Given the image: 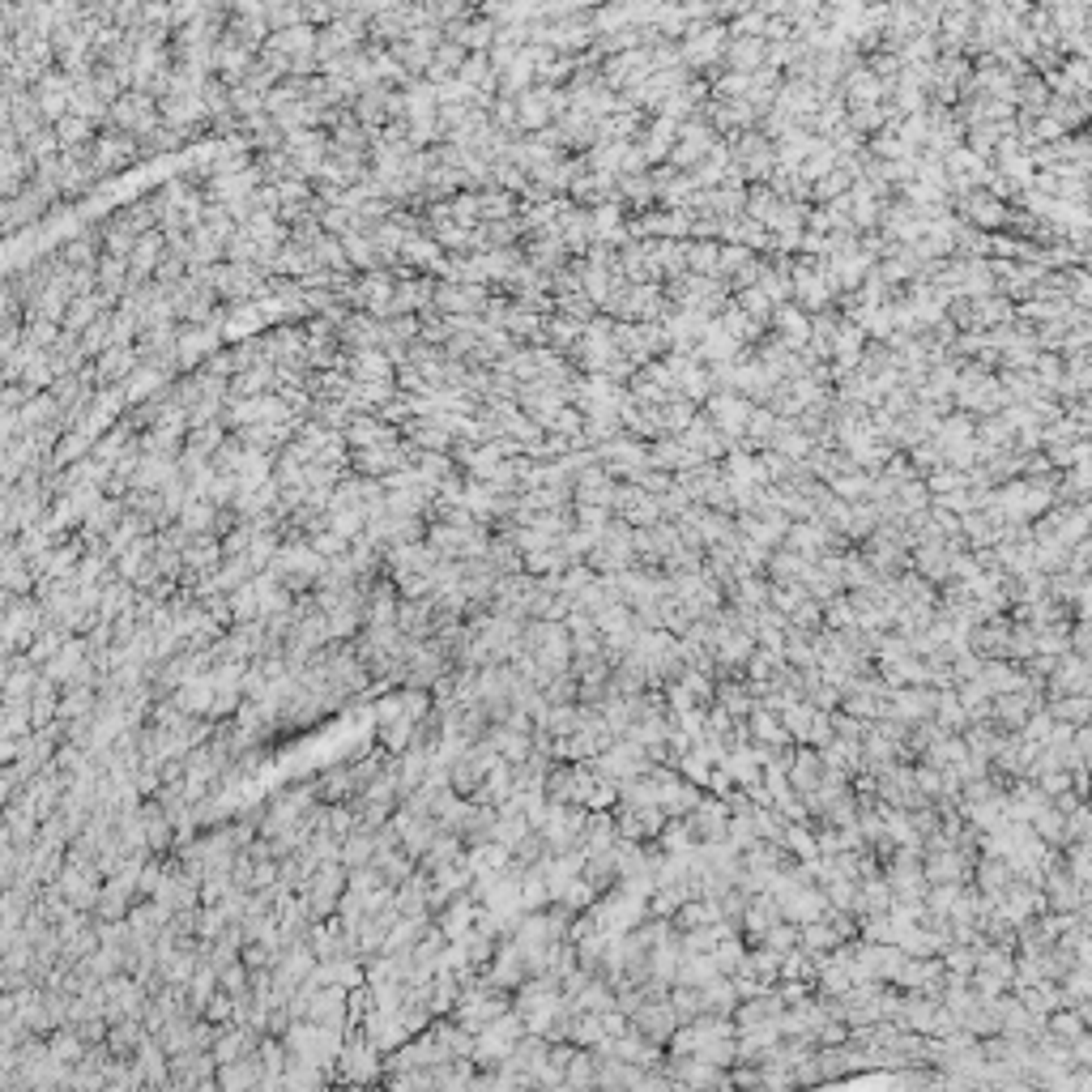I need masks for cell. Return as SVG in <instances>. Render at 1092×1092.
Returning a JSON list of instances; mask_svg holds the SVG:
<instances>
[{
  "instance_id": "obj_2",
  "label": "cell",
  "mask_w": 1092,
  "mask_h": 1092,
  "mask_svg": "<svg viewBox=\"0 0 1092 1092\" xmlns=\"http://www.w3.org/2000/svg\"><path fill=\"white\" fill-rule=\"evenodd\" d=\"M132 363H136V351H128V346H107V355L99 359V380H120Z\"/></svg>"
},
{
  "instance_id": "obj_7",
  "label": "cell",
  "mask_w": 1092,
  "mask_h": 1092,
  "mask_svg": "<svg viewBox=\"0 0 1092 1092\" xmlns=\"http://www.w3.org/2000/svg\"><path fill=\"white\" fill-rule=\"evenodd\" d=\"M82 132H86V120H82V115L60 120V142H64V146H78V142H82Z\"/></svg>"
},
{
  "instance_id": "obj_8",
  "label": "cell",
  "mask_w": 1092,
  "mask_h": 1092,
  "mask_svg": "<svg viewBox=\"0 0 1092 1092\" xmlns=\"http://www.w3.org/2000/svg\"><path fill=\"white\" fill-rule=\"evenodd\" d=\"M90 256H94V248H90V244H73V252H68V260H73V265H86Z\"/></svg>"
},
{
  "instance_id": "obj_1",
  "label": "cell",
  "mask_w": 1092,
  "mask_h": 1092,
  "mask_svg": "<svg viewBox=\"0 0 1092 1092\" xmlns=\"http://www.w3.org/2000/svg\"><path fill=\"white\" fill-rule=\"evenodd\" d=\"M436 303H440L444 312H478V308H483V291L448 282V286H440V291H436Z\"/></svg>"
},
{
  "instance_id": "obj_6",
  "label": "cell",
  "mask_w": 1092,
  "mask_h": 1092,
  "mask_svg": "<svg viewBox=\"0 0 1092 1092\" xmlns=\"http://www.w3.org/2000/svg\"><path fill=\"white\" fill-rule=\"evenodd\" d=\"M86 448H90V436H86V431H78V436H64V440H60V448H56V465L86 457Z\"/></svg>"
},
{
  "instance_id": "obj_5",
  "label": "cell",
  "mask_w": 1092,
  "mask_h": 1092,
  "mask_svg": "<svg viewBox=\"0 0 1092 1092\" xmlns=\"http://www.w3.org/2000/svg\"><path fill=\"white\" fill-rule=\"evenodd\" d=\"M640 1033L653 1037V1041H666L670 1037V1011L666 1007H645L640 1011Z\"/></svg>"
},
{
  "instance_id": "obj_3",
  "label": "cell",
  "mask_w": 1092,
  "mask_h": 1092,
  "mask_svg": "<svg viewBox=\"0 0 1092 1092\" xmlns=\"http://www.w3.org/2000/svg\"><path fill=\"white\" fill-rule=\"evenodd\" d=\"M115 120H120L124 128H150L154 111H150V103H146V99H124V103L115 107Z\"/></svg>"
},
{
  "instance_id": "obj_4",
  "label": "cell",
  "mask_w": 1092,
  "mask_h": 1092,
  "mask_svg": "<svg viewBox=\"0 0 1092 1092\" xmlns=\"http://www.w3.org/2000/svg\"><path fill=\"white\" fill-rule=\"evenodd\" d=\"M210 346H214V337H210V333L188 329V333L179 337V346H175V359H179V363H196V355H205Z\"/></svg>"
}]
</instances>
